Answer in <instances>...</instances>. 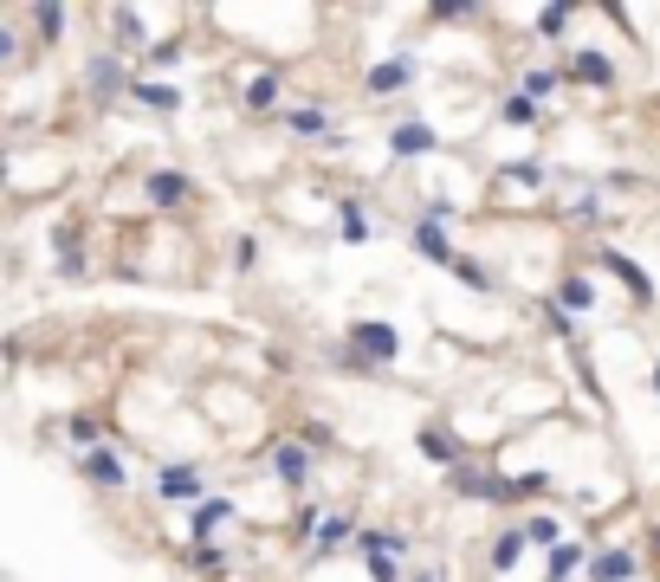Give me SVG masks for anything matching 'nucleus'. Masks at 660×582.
Listing matches in <instances>:
<instances>
[{"mask_svg": "<svg viewBox=\"0 0 660 582\" xmlns=\"http://www.w3.org/2000/svg\"><path fill=\"white\" fill-rule=\"evenodd\" d=\"M350 343H356V356H363V363H395V350H402V337H395L389 324H356Z\"/></svg>", "mask_w": 660, "mask_h": 582, "instance_id": "1", "label": "nucleus"}, {"mask_svg": "<svg viewBox=\"0 0 660 582\" xmlns=\"http://www.w3.org/2000/svg\"><path fill=\"white\" fill-rule=\"evenodd\" d=\"M415 253H421V259H434V266H460V253L447 246L440 220H415Z\"/></svg>", "mask_w": 660, "mask_h": 582, "instance_id": "2", "label": "nucleus"}, {"mask_svg": "<svg viewBox=\"0 0 660 582\" xmlns=\"http://www.w3.org/2000/svg\"><path fill=\"white\" fill-rule=\"evenodd\" d=\"M272 473H279V479H285V485H292V492H298V485L311 479V453L298 447V440H285V447L272 453Z\"/></svg>", "mask_w": 660, "mask_h": 582, "instance_id": "3", "label": "nucleus"}, {"mask_svg": "<svg viewBox=\"0 0 660 582\" xmlns=\"http://www.w3.org/2000/svg\"><path fill=\"white\" fill-rule=\"evenodd\" d=\"M188 194H195V188H188V175H175V169H156V175H149V201H156V207H182Z\"/></svg>", "mask_w": 660, "mask_h": 582, "instance_id": "4", "label": "nucleus"}, {"mask_svg": "<svg viewBox=\"0 0 660 582\" xmlns=\"http://www.w3.org/2000/svg\"><path fill=\"white\" fill-rule=\"evenodd\" d=\"M589 576L596 582H628L635 576V557H628V550H596V557H589Z\"/></svg>", "mask_w": 660, "mask_h": 582, "instance_id": "5", "label": "nucleus"}, {"mask_svg": "<svg viewBox=\"0 0 660 582\" xmlns=\"http://www.w3.org/2000/svg\"><path fill=\"white\" fill-rule=\"evenodd\" d=\"M563 78H583V85H615V65L602 59V52H576Z\"/></svg>", "mask_w": 660, "mask_h": 582, "instance_id": "6", "label": "nucleus"}, {"mask_svg": "<svg viewBox=\"0 0 660 582\" xmlns=\"http://www.w3.org/2000/svg\"><path fill=\"white\" fill-rule=\"evenodd\" d=\"M602 266H609V272H615V279H622L628 291H635V298H641V304H648V298H654V285H648V272H641V266H635V259H622V253H602Z\"/></svg>", "mask_w": 660, "mask_h": 582, "instance_id": "7", "label": "nucleus"}, {"mask_svg": "<svg viewBox=\"0 0 660 582\" xmlns=\"http://www.w3.org/2000/svg\"><path fill=\"white\" fill-rule=\"evenodd\" d=\"M408 78H415V65H408V59H389V65H376V72H369L363 85L376 91V97H389V91H402Z\"/></svg>", "mask_w": 660, "mask_h": 582, "instance_id": "8", "label": "nucleus"}, {"mask_svg": "<svg viewBox=\"0 0 660 582\" xmlns=\"http://www.w3.org/2000/svg\"><path fill=\"white\" fill-rule=\"evenodd\" d=\"M421 453H428V460H440V466H460V447H453L447 427H421Z\"/></svg>", "mask_w": 660, "mask_h": 582, "instance_id": "9", "label": "nucleus"}, {"mask_svg": "<svg viewBox=\"0 0 660 582\" xmlns=\"http://www.w3.org/2000/svg\"><path fill=\"white\" fill-rule=\"evenodd\" d=\"M85 473L98 479V485H123V460H117L110 447H91V453H85Z\"/></svg>", "mask_w": 660, "mask_h": 582, "instance_id": "10", "label": "nucleus"}, {"mask_svg": "<svg viewBox=\"0 0 660 582\" xmlns=\"http://www.w3.org/2000/svg\"><path fill=\"white\" fill-rule=\"evenodd\" d=\"M428 149H434L428 123H402V130H395V156H428Z\"/></svg>", "mask_w": 660, "mask_h": 582, "instance_id": "11", "label": "nucleus"}, {"mask_svg": "<svg viewBox=\"0 0 660 582\" xmlns=\"http://www.w3.org/2000/svg\"><path fill=\"white\" fill-rule=\"evenodd\" d=\"M227 498H201V505H195V537H201V544H208V531H220V524H227Z\"/></svg>", "mask_w": 660, "mask_h": 582, "instance_id": "12", "label": "nucleus"}, {"mask_svg": "<svg viewBox=\"0 0 660 582\" xmlns=\"http://www.w3.org/2000/svg\"><path fill=\"white\" fill-rule=\"evenodd\" d=\"M130 97H136V104H149V110H175V104H182V91H175V85H130Z\"/></svg>", "mask_w": 660, "mask_h": 582, "instance_id": "13", "label": "nucleus"}, {"mask_svg": "<svg viewBox=\"0 0 660 582\" xmlns=\"http://www.w3.org/2000/svg\"><path fill=\"white\" fill-rule=\"evenodd\" d=\"M156 492L162 498H188V492H195V466H169V473L156 479Z\"/></svg>", "mask_w": 660, "mask_h": 582, "instance_id": "14", "label": "nucleus"}, {"mask_svg": "<svg viewBox=\"0 0 660 582\" xmlns=\"http://www.w3.org/2000/svg\"><path fill=\"white\" fill-rule=\"evenodd\" d=\"M576 563H589V557H583L576 544H557V550H550V570H544V576H550V582H563V576L576 570Z\"/></svg>", "mask_w": 660, "mask_h": 582, "instance_id": "15", "label": "nucleus"}, {"mask_svg": "<svg viewBox=\"0 0 660 582\" xmlns=\"http://www.w3.org/2000/svg\"><path fill=\"white\" fill-rule=\"evenodd\" d=\"M518 550H525V531H505L499 544H492V570H512V563H518Z\"/></svg>", "mask_w": 660, "mask_h": 582, "instance_id": "16", "label": "nucleus"}, {"mask_svg": "<svg viewBox=\"0 0 660 582\" xmlns=\"http://www.w3.org/2000/svg\"><path fill=\"white\" fill-rule=\"evenodd\" d=\"M279 104V78H253L246 85V110H272Z\"/></svg>", "mask_w": 660, "mask_h": 582, "instance_id": "17", "label": "nucleus"}, {"mask_svg": "<svg viewBox=\"0 0 660 582\" xmlns=\"http://www.w3.org/2000/svg\"><path fill=\"white\" fill-rule=\"evenodd\" d=\"M91 91H123V65L98 59V65H91Z\"/></svg>", "mask_w": 660, "mask_h": 582, "instance_id": "18", "label": "nucleus"}, {"mask_svg": "<svg viewBox=\"0 0 660 582\" xmlns=\"http://www.w3.org/2000/svg\"><path fill=\"white\" fill-rule=\"evenodd\" d=\"M563 26H570V7H563V0H557V7H544V13H538V33H544V39H557Z\"/></svg>", "mask_w": 660, "mask_h": 582, "instance_id": "19", "label": "nucleus"}, {"mask_svg": "<svg viewBox=\"0 0 660 582\" xmlns=\"http://www.w3.org/2000/svg\"><path fill=\"white\" fill-rule=\"evenodd\" d=\"M337 214H343V240H363V233H369V220H363V207H356V201H343Z\"/></svg>", "mask_w": 660, "mask_h": 582, "instance_id": "20", "label": "nucleus"}, {"mask_svg": "<svg viewBox=\"0 0 660 582\" xmlns=\"http://www.w3.org/2000/svg\"><path fill=\"white\" fill-rule=\"evenodd\" d=\"M33 26H39L46 39H59V33H65V13H59V7H33Z\"/></svg>", "mask_w": 660, "mask_h": 582, "instance_id": "21", "label": "nucleus"}, {"mask_svg": "<svg viewBox=\"0 0 660 582\" xmlns=\"http://www.w3.org/2000/svg\"><path fill=\"white\" fill-rule=\"evenodd\" d=\"M292 130L298 136H324V110H292Z\"/></svg>", "mask_w": 660, "mask_h": 582, "instance_id": "22", "label": "nucleus"}, {"mask_svg": "<svg viewBox=\"0 0 660 582\" xmlns=\"http://www.w3.org/2000/svg\"><path fill=\"white\" fill-rule=\"evenodd\" d=\"M369 576H376V582H395V550H369Z\"/></svg>", "mask_w": 660, "mask_h": 582, "instance_id": "23", "label": "nucleus"}, {"mask_svg": "<svg viewBox=\"0 0 660 582\" xmlns=\"http://www.w3.org/2000/svg\"><path fill=\"white\" fill-rule=\"evenodd\" d=\"M538 117V104H531V97H505V123H531Z\"/></svg>", "mask_w": 660, "mask_h": 582, "instance_id": "24", "label": "nucleus"}, {"mask_svg": "<svg viewBox=\"0 0 660 582\" xmlns=\"http://www.w3.org/2000/svg\"><path fill=\"white\" fill-rule=\"evenodd\" d=\"M563 304H570V311H583V304H589V279H563Z\"/></svg>", "mask_w": 660, "mask_h": 582, "instance_id": "25", "label": "nucleus"}, {"mask_svg": "<svg viewBox=\"0 0 660 582\" xmlns=\"http://www.w3.org/2000/svg\"><path fill=\"white\" fill-rule=\"evenodd\" d=\"M195 570H208V576H220V570H227V557H220V550H214V544H201V550H195Z\"/></svg>", "mask_w": 660, "mask_h": 582, "instance_id": "26", "label": "nucleus"}, {"mask_svg": "<svg viewBox=\"0 0 660 582\" xmlns=\"http://www.w3.org/2000/svg\"><path fill=\"white\" fill-rule=\"evenodd\" d=\"M525 537H531V544H550V537H557V524H550V518H531Z\"/></svg>", "mask_w": 660, "mask_h": 582, "instance_id": "27", "label": "nucleus"}, {"mask_svg": "<svg viewBox=\"0 0 660 582\" xmlns=\"http://www.w3.org/2000/svg\"><path fill=\"white\" fill-rule=\"evenodd\" d=\"M72 440H98V414H78V421H72Z\"/></svg>", "mask_w": 660, "mask_h": 582, "instance_id": "28", "label": "nucleus"}, {"mask_svg": "<svg viewBox=\"0 0 660 582\" xmlns=\"http://www.w3.org/2000/svg\"><path fill=\"white\" fill-rule=\"evenodd\" d=\"M343 531H350V524H343V518H330V524H324V531H318V550H330V544H337V537H343Z\"/></svg>", "mask_w": 660, "mask_h": 582, "instance_id": "29", "label": "nucleus"}, {"mask_svg": "<svg viewBox=\"0 0 660 582\" xmlns=\"http://www.w3.org/2000/svg\"><path fill=\"white\" fill-rule=\"evenodd\" d=\"M654 388H660V369H654Z\"/></svg>", "mask_w": 660, "mask_h": 582, "instance_id": "30", "label": "nucleus"}, {"mask_svg": "<svg viewBox=\"0 0 660 582\" xmlns=\"http://www.w3.org/2000/svg\"><path fill=\"white\" fill-rule=\"evenodd\" d=\"M415 582H434V576H415Z\"/></svg>", "mask_w": 660, "mask_h": 582, "instance_id": "31", "label": "nucleus"}]
</instances>
